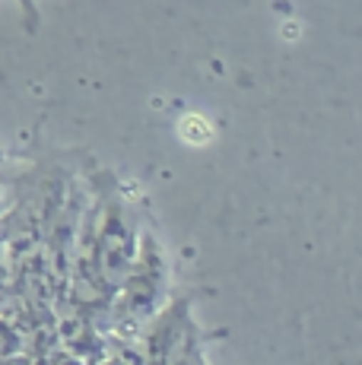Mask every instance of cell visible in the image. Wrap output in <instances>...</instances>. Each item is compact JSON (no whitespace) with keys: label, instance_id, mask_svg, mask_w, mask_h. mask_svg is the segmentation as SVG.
Instances as JSON below:
<instances>
[{"label":"cell","instance_id":"1","mask_svg":"<svg viewBox=\"0 0 362 365\" xmlns=\"http://www.w3.org/2000/svg\"><path fill=\"white\" fill-rule=\"evenodd\" d=\"M83 222L89 229L99 277L108 286L111 296H115L124 273L134 264L140 232H143L140 210L121 191L118 175L95 172L89 178V197H86V210H83Z\"/></svg>","mask_w":362,"mask_h":365},{"label":"cell","instance_id":"2","mask_svg":"<svg viewBox=\"0 0 362 365\" xmlns=\"http://www.w3.org/2000/svg\"><path fill=\"white\" fill-rule=\"evenodd\" d=\"M165 302H169V257L159 235L152 229H143L134 264L111 296L105 327H102L105 343L134 336Z\"/></svg>","mask_w":362,"mask_h":365},{"label":"cell","instance_id":"3","mask_svg":"<svg viewBox=\"0 0 362 365\" xmlns=\"http://www.w3.org/2000/svg\"><path fill=\"white\" fill-rule=\"evenodd\" d=\"M194 327L197 324L191 314V296H175L134 336L108 343V353L118 356L124 365H169Z\"/></svg>","mask_w":362,"mask_h":365},{"label":"cell","instance_id":"4","mask_svg":"<svg viewBox=\"0 0 362 365\" xmlns=\"http://www.w3.org/2000/svg\"><path fill=\"white\" fill-rule=\"evenodd\" d=\"M207 340H213V336L200 334V327H194L191 334H187V340L181 343V349L175 356H172L169 365H210L207 362Z\"/></svg>","mask_w":362,"mask_h":365},{"label":"cell","instance_id":"5","mask_svg":"<svg viewBox=\"0 0 362 365\" xmlns=\"http://www.w3.org/2000/svg\"><path fill=\"white\" fill-rule=\"evenodd\" d=\"M95 365H124V362H121V359H118V356H111V353H108V356H105V359H99V362H95Z\"/></svg>","mask_w":362,"mask_h":365},{"label":"cell","instance_id":"6","mask_svg":"<svg viewBox=\"0 0 362 365\" xmlns=\"http://www.w3.org/2000/svg\"><path fill=\"white\" fill-rule=\"evenodd\" d=\"M4 365H32V362L29 359H6Z\"/></svg>","mask_w":362,"mask_h":365}]
</instances>
